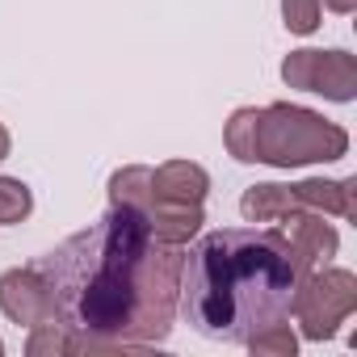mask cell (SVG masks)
<instances>
[{"instance_id":"6da1fadb","label":"cell","mask_w":357,"mask_h":357,"mask_svg":"<svg viewBox=\"0 0 357 357\" xmlns=\"http://www.w3.org/2000/svg\"><path fill=\"white\" fill-rule=\"evenodd\" d=\"M181 265L185 248L155 240L147 219L126 206H109L89 231L34 261L76 353L164 344L181 298Z\"/></svg>"},{"instance_id":"7a4b0ae2","label":"cell","mask_w":357,"mask_h":357,"mask_svg":"<svg viewBox=\"0 0 357 357\" xmlns=\"http://www.w3.org/2000/svg\"><path fill=\"white\" fill-rule=\"evenodd\" d=\"M307 269L278 227H223L202 236L181 265V311L206 340L248 344L290 315Z\"/></svg>"},{"instance_id":"3957f363","label":"cell","mask_w":357,"mask_h":357,"mask_svg":"<svg viewBox=\"0 0 357 357\" xmlns=\"http://www.w3.org/2000/svg\"><path fill=\"white\" fill-rule=\"evenodd\" d=\"M227 151L240 164H273V168H303L328 164L349 151V130L328 122L315 109L273 101V105H244L231 114L223 130Z\"/></svg>"},{"instance_id":"277c9868","label":"cell","mask_w":357,"mask_h":357,"mask_svg":"<svg viewBox=\"0 0 357 357\" xmlns=\"http://www.w3.org/2000/svg\"><path fill=\"white\" fill-rule=\"evenodd\" d=\"M357 311V278L349 269H311L290 303V315L298 319L307 340H328L336 328Z\"/></svg>"},{"instance_id":"5b68a950","label":"cell","mask_w":357,"mask_h":357,"mask_svg":"<svg viewBox=\"0 0 357 357\" xmlns=\"http://www.w3.org/2000/svg\"><path fill=\"white\" fill-rule=\"evenodd\" d=\"M282 80L303 93H319L328 101L357 97V59L349 51H290L282 63Z\"/></svg>"},{"instance_id":"8992f818","label":"cell","mask_w":357,"mask_h":357,"mask_svg":"<svg viewBox=\"0 0 357 357\" xmlns=\"http://www.w3.org/2000/svg\"><path fill=\"white\" fill-rule=\"evenodd\" d=\"M0 311H5L13 324H22V328L51 324L55 319V298H51L47 278L34 265L9 269L5 278H0Z\"/></svg>"},{"instance_id":"52a82bcc","label":"cell","mask_w":357,"mask_h":357,"mask_svg":"<svg viewBox=\"0 0 357 357\" xmlns=\"http://www.w3.org/2000/svg\"><path fill=\"white\" fill-rule=\"evenodd\" d=\"M278 231L286 236V244H290V252H294V261L311 273V269H319V265H328L332 257H336V227L332 223H324V215H315V211H307V206H298V211H290L286 219H278Z\"/></svg>"},{"instance_id":"ba28073f","label":"cell","mask_w":357,"mask_h":357,"mask_svg":"<svg viewBox=\"0 0 357 357\" xmlns=\"http://www.w3.org/2000/svg\"><path fill=\"white\" fill-rule=\"evenodd\" d=\"M206 190H211V176H206L202 164H194V160H168V164L151 168L147 206H202Z\"/></svg>"},{"instance_id":"9c48e42d","label":"cell","mask_w":357,"mask_h":357,"mask_svg":"<svg viewBox=\"0 0 357 357\" xmlns=\"http://www.w3.org/2000/svg\"><path fill=\"white\" fill-rule=\"evenodd\" d=\"M298 206L315 211V215H340V219H357V181H324V176H311V181L294 185Z\"/></svg>"},{"instance_id":"30bf717a","label":"cell","mask_w":357,"mask_h":357,"mask_svg":"<svg viewBox=\"0 0 357 357\" xmlns=\"http://www.w3.org/2000/svg\"><path fill=\"white\" fill-rule=\"evenodd\" d=\"M290 211H298L294 185H252V190L240 198V215H244L248 223H278V219H286Z\"/></svg>"},{"instance_id":"8fae6325","label":"cell","mask_w":357,"mask_h":357,"mask_svg":"<svg viewBox=\"0 0 357 357\" xmlns=\"http://www.w3.org/2000/svg\"><path fill=\"white\" fill-rule=\"evenodd\" d=\"M147 190H151V168H143V164L118 168V172L109 176V206L143 211V206H147Z\"/></svg>"},{"instance_id":"7c38bea8","label":"cell","mask_w":357,"mask_h":357,"mask_svg":"<svg viewBox=\"0 0 357 357\" xmlns=\"http://www.w3.org/2000/svg\"><path fill=\"white\" fill-rule=\"evenodd\" d=\"M34 211V194L26 181H17V176H0V223L13 227L22 219H30Z\"/></svg>"},{"instance_id":"4fadbf2b","label":"cell","mask_w":357,"mask_h":357,"mask_svg":"<svg viewBox=\"0 0 357 357\" xmlns=\"http://www.w3.org/2000/svg\"><path fill=\"white\" fill-rule=\"evenodd\" d=\"M26 353L30 357H55V353H76V340H72V332L63 328V324H38V328H30V340H26Z\"/></svg>"},{"instance_id":"5bb4252c","label":"cell","mask_w":357,"mask_h":357,"mask_svg":"<svg viewBox=\"0 0 357 357\" xmlns=\"http://www.w3.org/2000/svg\"><path fill=\"white\" fill-rule=\"evenodd\" d=\"M319 17H324V5L319 0H282V22L290 34H315L319 30Z\"/></svg>"},{"instance_id":"9a60e30c","label":"cell","mask_w":357,"mask_h":357,"mask_svg":"<svg viewBox=\"0 0 357 357\" xmlns=\"http://www.w3.org/2000/svg\"><path fill=\"white\" fill-rule=\"evenodd\" d=\"M248 349H252V353H261V357H294V349H298V340H294V332H290V324L282 319V324H273V328H265V332H257V336L248 340Z\"/></svg>"},{"instance_id":"2e32d148","label":"cell","mask_w":357,"mask_h":357,"mask_svg":"<svg viewBox=\"0 0 357 357\" xmlns=\"http://www.w3.org/2000/svg\"><path fill=\"white\" fill-rule=\"evenodd\" d=\"M324 5H328L332 13H353V9H357V0H324Z\"/></svg>"},{"instance_id":"e0dca14e","label":"cell","mask_w":357,"mask_h":357,"mask_svg":"<svg viewBox=\"0 0 357 357\" xmlns=\"http://www.w3.org/2000/svg\"><path fill=\"white\" fill-rule=\"evenodd\" d=\"M9 147H13V139H9L5 126H0V160H9Z\"/></svg>"},{"instance_id":"ac0fdd59","label":"cell","mask_w":357,"mask_h":357,"mask_svg":"<svg viewBox=\"0 0 357 357\" xmlns=\"http://www.w3.org/2000/svg\"><path fill=\"white\" fill-rule=\"evenodd\" d=\"M0 349H5V344H0Z\"/></svg>"}]
</instances>
